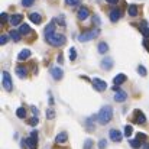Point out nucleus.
Segmentation results:
<instances>
[{"label": "nucleus", "mask_w": 149, "mask_h": 149, "mask_svg": "<svg viewBox=\"0 0 149 149\" xmlns=\"http://www.w3.org/2000/svg\"><path fill=\"white\" fill-rule=\"evenodd\" d=\"M111 117H113V109L110 106H103L101 110L99 111V114H97V120L101 125L109 123L111 120Z\"/></svg>", "instance_id": "1"}, {"label": "nucleus", "mask_w": 149, "mask_h": 149, "mask_svg": "<svg viewBox=\"0 0 149 149\" xmlns=\"http://www.w3.org/2000/svg\"><path fill=\"white\" fill-rule=\"evenodd\" d=\"M47 42L51 44L52 47H62V45L67 42V39H65V36L61 35V33H54V35H51L49 38H47Z\"/></svg>", "instance_id": "2"}, {"label": "nucleus", "mask_w": 149, "mask_h": 149, "mask_svg": "<svg viewBox=\"0 0 149 149\" xmlns=\"http://www.w3.org/2000/svg\"><path fill=\"white\" fill-rule=\"evenodd\" d=\"M97 35H99V31L97 29L96 31H86V32H83L78 36V41L80 42H87V41H91V39L97 38Z\"/></svg>", "instance_id": "3"}, {"label": "nucleus", "mask_w": 149, "mask_h": 149, "mask_svg": "<svg viewBox=\"0 0 149 149\" xmlns=\"http://www.w3.org/2000/svg\"><path fill=\"white\" fill-rule=\"evenodd\" d=\"M3 87L6 91H12V88H13L12 78H10V74L7 71H3Z\"/></svg>", "instance_id": "4"}, {"label": "nucleus", "mask_w": 149, "mask_h": 149, "mask_svg": "<svg viewBox=\"0 0 149 149\" xmlns=\"http://www.w3.org/2000/svg\"><path fill=\"white\" fill-rule=\"evenodd\" d=\"M26 145L29 149H36V145H38V133L36 132H32L31 138L26 139Z\"/></svg>", "instance_id": "5"}, {"label": "nucleus", "mask_w": 149, "mask_h": 149, "mask_svg": "<svg viewBox=\"0 0 149 149\" xmlns=\"http://www.w3.org/2000/svg\"><path fill=\"white\" fill-rule=\"evenodd\" d=\"M93 86H94V88L97 90V91H104L106 88H107V83L106 81H103V80H100V78H93Z\"/></svg>", "instance_id": "6"}, {"label": "nucleus", "mask_w": 149, "mask_h": 149, "mask_svg": "<svg viewBox=\"0 0 149 149\" xmlns=\"http://www.w3.org/2000/svg\"><path fill=\"white\" fill-rule=\"evenodd\" d=\"M77 16H78V19H80V20H86V19L90 16V12H88V9H87L86 6H81V7L78 9Z\"/></svg>", "instance_id": "7"}, {"label": "nucleus", "mask_w": 149, "mask_h": 149, "mask_svg": "<svg viewBox=\"0 0 149 149\" xmlns=\"http://www.w3.org/2000/svg\"><path fill=\"white\" fill-rule=\"evenodd\" d=\"M109 136H110V139L113 141V142H120L122 141V133L117 130V129H111L110 132H109Z\"/></svg>", "instance_id": "8"}, {"label": "nucleus", "mask_w": 149, "mask_h": 149, "mask_svg": "<svg viewBox=\"0 0 149 149\" xmlns=\"http://www.w3.org/2000/svg\"><path fill=\"white\" fill-rule=\"evenodd\" d=\"M22 20H23V16H22V15H19V13H16V15H12V16H10V19H9L10 25H13V26H17V25H20V23H22Z\"/></svg>", "instance_id": "9"}, {"label": "nucleus", "mask_w": 149, "mask_h": 149, "mask_svg": "<svg viewBox=\"0 0 149 149\" xmlns=\"http://www.w3.org/2000/svg\"><path fill=\"white\" fill-rule=\"evenodd\" d=\"M51 74H52V77H54L55 80H61V78L64 77V71H62L59 67H54V68L51 70Z\"/></svg>", "instance_id": "10"}, {"label": "nucleus", "mask_w": 149, "mask_h": 149, "mask_svg": "<svg viewBox=\"0 0 149 149\" xmlns=\"http://www.w3.org/2000/svg\"><path fill=\"white\" fill-rule=\"evenodd\" d=\"M135 122L139 123V125H143L146 122V117H145V114L141 110H135Z\"/></svg>", "instance_id": "11"}, {"label": "nucleus", "mask_w": 149, "mask_h": 149, "mask_svg": "<svg viewBox=\"0 0 149 149\" xmlns=\"http://www.w3.org/2000/svg\"><path fill=\"white\" fill-rule=\"evenodd\" d=\"M127 99V94L125 93V91H116V94H114V101H117V103H123L125 100Z\"/></svg>", "instance_id": "12"}, {"label": "nucleus", "mask_w": 149, "mask_h": 149, "mask_svg": "<svg viewBox=\"0 0 149 149\" xmlns=\"http://www.w3.org/2000/svg\"><path fill=\"white\" fill-rule=\"evenodd\" d=\"M120 16H122V12H120L119 9H113V10L110 12V20H111V22H117V20L120 19Z\"/></svg>", "instance_id": "13"}, {"label": "nucleus", "mask_w": 149, "mask_h": 149, "mask_svg": "<svg viewBox=\"0 0 149 149\" xmlns=\"http://www.w3.org/2000/svg\"><path fill=\"white\" fill-rule=\"evenodd\" d=\"M54 33H55V23L51 22V23H48V26L45 28V38H49L51 35H54Z\"/></svg>", "instance_id": "14"}, {"label": "nucleus", "mask_w": 149, "mask_h": 149, "mask_svg": "<svg viewBox=\"0 0 149 149\" xmlns=\"http://www.w3.org/2000/svg\"><path fill=\"white\" fill-rule=\"evenodd\" d=\"M29 19H31L33 23H36V25H39V23L42 22V16H41L39 13H36V12H33V13H29Z\"/></svg>", "instance_id": "15"}, {"label": "nucleus", "mask_w": 149, "mask_h": 149, "mask_svg": "<svg viewBox=\"0 0 149 149\" xmlns=\"http://www.w3.org/2000/svg\"><path fill=\"white\" fill-rule=\"evenodd\" d=\"M111 67H113V59L111 58H104L101 61V68L103 70H111Z\"/></svg>", "instance_id": "16"}, {"label": "nucleus", "mask_w": 149, "mask_h": 149, "mask_svg": "<svg viewBox=\"0 0 149 149\" xmlns=\"http://www.w3.org/2000/svg\"><path fill=\"white\" fill-rule=\"evenodd\" d=\"M125 81H126V75H125V74H117V75L113 78L114 86H120V84H123Z\"/></svg>", "instance_id": "17"}, {"label": "nucleus", "mask_w": 149, "mask_h": 149, "mask_svg": "<svg viewBox=\"0 0 149 149\" xmlns=\"http://www.w3.org/2000/svg\"><path fill=\"white\" fill-rule=\"evenodd\" d=\"M31 56V51L29 49H22L19 52V55H17V59L19 61H25V59H28Z\"/></svg>", "instance_id": "18"}, {"label": "nucleus", "mask_w": 149, "mask_h": 149, "mask_svg": "<svg viewBox=\"0 0 149 149\" xmlns=\"http://www.w3.org/2000/svg\"><path fill=\"white\" fill-rule=\"evenodd\" d=\"M68 141V135H67V132H61V133H58V136H56V143H64V142H67Z\"/></svg>", "instance_id": "19"}, {"label": "nucleus", "mask_w": 149, "mask_h": 149, "mask_svg": "<svg viewBox=\"0 0 149 149\" xmlns=\"http://www.w3.org/2000/svg\"><path fill=\"white\" fill-rule=\"evenodd\" d=\"M20 35H22V33H20L19 31H15V29L10 31V33H9V36H10L15 42H19V41H20Z\"/></svg>", "instance_id": "20"}, {"label": "nucleus", "mask_w": 149, "mask_h": 149, "mask_svg": "<svg viewBox=\"0 0 149 149\" xmlns=\"http://www.w3.org/2000/svg\"><path fill=\"white\" fill-rule=\"evenodd\" d=\"M19 32L22 33V35H28V33H31V28H29V25H20V28H19Z\"/></svg>", "instance_id": "21"}, {"label": "nucleus", "mask_w": 149, "mask_h": 149, "mask_svg": "<svg viewBox=\"0 0 149 149\" xmlns=\"http://www.w3.org/2000/svg\"><path fill=\"white\" fill-rule=\"evenodd\" d=\"M16 74H17L20 78H25L28 72H26V68H25V67H17V68H16Z\"/></svg>", "instance_id": "22"}, {"label": "nucleus", "mask_w": 149, "mask_h": 149, "mask_svg": "<svg viewBox=\"0 0 149 149\" xmlns=\"http://www.w3.org/2000/svg\"><path fill=\"white\" fill-rule=\"evenodd\" d=\"M97 49H99L100 54H106V52L109 51V45H107L106 42H100L99 47H97Z\"/></svg>", "instance_id": "23"}, {"label": "nucleus", "mask_w": 149, "mask_h": 149, "mask_svg": "<svg viewBox=\"0 0 149 149\" xmlns=\"http://www.w3.org/2000/svg\"><path fill=\"white\" fill-rule=\"evenodd\" d=\"M127 12H129L130 16H136V15H138V6H136V4H130V6L127 7Z\"/></svg>", "instance_id": "24"}, {"label": "nucleus", "mask_w": 149, "mask_h": 149, "mask_svg": "<svg viewBox=\"0 0 149 149\" xmlns=\"http://www.w3.org/2000/svg\"><path fill=\"white\" fill-rule=\"evenodd\" d=\"M16 116H17L19 119H25V117H26V110H25V107H19V109L16 110Z\"/></svg>", "instance_id": "25"}, {"label": "nucleus", "mask_w": 149, "mask_h": 149, "mask_svg": "<svg viewBox=\"0 0 149 149\" xmlns=\"http://www.w3.org/2000/svg\"><path fill=\"white\" fill-rule=\"evenodd\" d=\"M141 31H142L143 36H146V38L149 39V29H148V26H146V22H145V20H143L142 25H141Z\"/></svg>", "instance_id": "26"}, {"label": "nucleus", "mask_w": 149, "mask_h": 149, "mask_svg": "<svg viewBox=\"0 0 149 149\" xmlns=\"http://www.w3.org/2000/svg\"><path fill=\"white\" fill-rule=\"evenodd\" d=\"M129 143H130V146L133 149H139L142 146V143H141V141H138V139H130L129 141Z\"/></svg>", "instance_id": "27"}, {"label": "nucleus", "mask_w": 149, "mask_h": 149, "mask_svg": "<svg viewBox=\"0 0 149 149\" xmlns=\"http://www.w3.org/2000/svg\"><path fill=\"white\" fill-rule=\"evenodd\" d=\"M68 54H70V59H71V61H74V59L77 58V51H75V48H70Z\"/></svg>", "instance_id": "28"}, {"label": "nucleus", "mask_w": 149, "mask_h": 149, "mask_svg": "<svg viewBox=\"0 0 149 149\" xmlns=\"http://www.w3.org/2000/svg\"><path fill=\"white\" fill-rule=\"evenodd\" d=\"M132 132H133V129H132V126L130 125H126V127H125V136H130L132 135Z\"/></svg>", "instance_id": "29"}, {"label": "nucleus", "mask_w": 149, "mask_h": 149, "mask_svg": "<svg viewBox=\"0 0 149 149\" xmlns=\"http://www.w3.org/2000/svg\"><path fill=\"white\" fill-rule=\"evenodd\" d=\"M33 3H35V0H22L23 7H31V6H33Z\"/></svg>", "instance_id": "30"}, {"label": "nucleus", "mask_w": 149, "mask_h": 149, "mask_svg": "<svg viewBox=\"0 0 149 149\" xmlns=\"http://www.w3.org/2000/svg\"><path fill=\"white\" fill-rule=\"evenodd\" d=\"M138 72H139L141 75L145 77V75H146V68H145L143 65H139V67H138Z\"/></svg>", "instance_id": "31"}, {"label": "nucleus", "mask_w": 149, "mask_h": 149, "mask_svg": "<svg viewBox=\"0 0 149 149\" xmlns=\"http://www.w3.org/2000/svg\"><path fill=\"white\" fill-rule=\"evenodd\" d=\"M91 148H93V141L91 139H87L84 142V149H91Z\"/></svg>", "instance_id": "32"}, {"label": "nucleus", "mask_w": 149, "mask_h": 149, "mask_svg": "<svg viewBox=\"0 0 149 149\" xmlns=\"http://www.w3.org/2000/svg\"><path fill=\"white\" fill-rule=\"evenodd\" d=\"M65 3H67V6H77L78 3H80V0H65Z\"/></svg>", "instance_id": "33"}, {"label": "nucleus", "mask_w": 149, "mask_h": 149, "mask_svg": "<svg viewBox=\"0 0 149 149\" xmlns=\"http://www.w3.org/2000/svg\"><path fill=\"white\" fill-rule=\"evenodd\" d=\"M54 117H55V111H54V110H47V119H49V120H52V119H54Z\"/></svg>", "instance_id": "34"}, {"label": "nucleus", "mask_w": 149, "mask_h": 149, "mask_svg": "<svg viewBox=\"0 0 149 149\" xmlns=\"http://www.w3.org/2000/svg\"><path fill=\"white\" fill-rule=\"evenodd\" d=\"M38 122H39V120H38V116H35V117L29 119V125H31V126H36V125H38Z\"/></svg>", "instance_id": "35"}, {"label": "nucleus", "mask_w": 149, "mask_h": 149, "mask_svg": "<svg viewBox=\"0 0 149 149\" xmlns=\"http://www.w3.org/2000/svg\"><path fill=\"white\" fill-rule=\"evenodd\" d=\"M136 139H138V141H141V142H143V141L146 139V135L139 132V133H136Z\"/></svg>", "instance_id": "36"}, {"label": "nucleus", "mask_w": 149, "mask_h": 149, "mask_svg": "<svg viewBox=\"0 0 149 149\" xmlns=\"http://www.w3.org/2000/svg\"><path fill=\"white\" fill-rule=\"evenodd\" d=\"M106 146H107V142L104 139H101L99 142V149H106Z\"/></svg>", "instance_id": "37"}, {"label": "nucleus", "mask_w": 149, "mask_h": 149, "mask_svg": "<svg viewBox=\"0 0 149 149\" xmlns=\"http://www.w3.org/2000/svg\"><path fill=\"white\" fill-rule=\"evenodd\" d=\"M6 42H7V36H6V35H1V36H0V44L4 45Z\"/></svg>", "instance_id": "38"}, {"label": "nucleus", "mask_w": 149, "mask_h": 149, "mask_svg": "<svg viewBox=\"0 0 149 149\" xmlns=\"http://www.w3.org/2000/svg\"><path fill=\"white\" fill-rule=\"evenodd\" d=\"M0 19H1V22H6V20H7V15H6L4 12H1V13H0Z\"/></svg>", "instance_id": "39"}, {"label": "nucleus", "mask_w": 149, "mask_h": 149, "mask_svg": "<svg viewBox=\"0 0 149 149\" xmlns=\"http://www.w3.org/2000/svg\"><path fill=\"white\" fill-rule=\"evenodd\" d=\"M143 47H145V48H146V51L149 52V39H148V38H145V39H143Z\"/></svg>", "instance_id": "40"}, {"label": "nucleus", "mask_w": 149, "mask_h": 149, "mask_svg": "<svg viewBox=\"0 0 149 149\" xmlns=\"http://www.w3.org/2000/svg\"><path fill=\"white\" fill-rule=\"evenodd\" d=\"M93 23H96L97 26L100 25V19H99V16H93Z\"/></svg>", "instance_id": "41"}, {"label": "nucleus", "mask_w": 149, "mask_h": 149, "mask_svg": "<svg viewBox=\"0 0 149 149\" xmlns=\"http://www.w3.org/2000/svg\"><path fill=\"white\" fill-rule=\"evenodd\" d=\"M32 111L35 113V116H38V109H36V107H33V106H32Z\"/></svg>", "instance_id": "42"}, {"label": "nucleus", "mask_w": 149, "mask_h": 149, "mask_svg": "<svg viewBox=\"0 0 149 149\" xmlns=\"http://www.w3.org/2000/svg\"><path fill=\"white\" fill-rule=\"evenodd\" d=\"M106 1H109L110 4H116V3H117L119 0H106Z\"/></svg>", "instance_id": "43"}, {"label": "nucleus", "mask_w": 149, "mask_h": 149, "mask_svg": "<svg viewBox=\"0 0 149 149\" xmlns=\"http://www.w3.org/2000/svg\"><path fill=\"white\" fill-rule=\"evenodd\" d=\"M58 62L62 64V55H58Z\"/></svg>", "instance_id": "44"}, {"label": "nucleus", "mask_w": 149, "mask_h": 149, "mask_svg": "<svg viewBox=\"0 0 149 149\" xmlns=\"http://www.w3.org/2000/svg\"><path fill=\"white\" fill-rule=\"evenodd\" d=\"M143 149H149V143H143Z\"/></svg>", "instance_id": "45"}]
</instances>
